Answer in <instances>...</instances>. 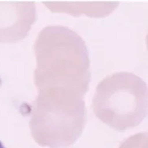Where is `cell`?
<instances>
[{
  "mask_svg": "<svg viewBox=\"0 0 148 148\" xmlns=\"http://www.w3.org/2000/svg\"><path fill=\"white\" fill-rule=\"evenodd\" d=\"M0 148H6L5 147L3 146V143L0 141Z\"/></svg>",
  "mask_w": 148,
  "mask_h": 148,
  "instance_id": "cell-1",
  "label": "cell"
}]
</instances>
